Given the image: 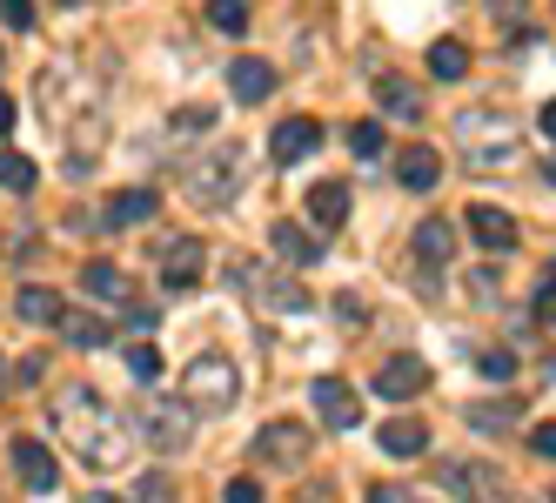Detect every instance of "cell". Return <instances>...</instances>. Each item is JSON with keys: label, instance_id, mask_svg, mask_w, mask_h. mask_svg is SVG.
Here are the masks:
<instances>
[{"label": "cell", "instance_id": "6da1fadb", "mask_svg": "<svg viewBox=\"0 0 556 503\" xmlns=\"http://www.w3.org/2000/svg\"><path fill=\"white\" fill-rule=\"evenodd\" d=\"M48 416H54L61 443L81 456V463H94V470H114V463L128 456V430H122V416H114V410L88 390V382H67V390H54Z\"/></svg>", "mask_w": 556, "mask_h": 503}, {"label": "cell", "instance_id": "7a4b0ae2", "mask_svg": "<svg viewBox=\"0 0 556 503\" xmlns=\"http://www.w3.org/2000/svg\"><path fill=\"white\" fill-rule=\"evenodd\" d=\"M242 175H249V148L242 141H222V148H208L202 162L188 168V196L202 202V209H228L235 196H242Z\"/></svg>", "mask_w": 556, "mask_h": 503}, {"label": "cell", "instance_id": "3957f363", "mask_svg": "<svg viewBox=\"0 0 556 503\" xmlns=\"http://www.w3.org/2000/svg\"><path fill=\"white\" fill-rule=\"evenodd\" d=\"M235 397H242V369H235L222 350H208V356L188 363V376H181V403H188L194 416H222V410H235Z\"/></svg>", "mask_w": 556, "mask_h": 503}, {"label": "cell", "instance_id": "277c9868", "mask_svg": "<svg viewBox=\"0 0 556 503\" xmlns=\"http://www.w3.org/2000/svg\"><path fill=\"white\" fill-rule=\"evenodd\" d=\"M235 282L255 295V309H275V316H302V309H315L295 276H275V268H255V262H235Z\"/></svg>", "mask_w": 556, "mask_h": 503}, {"label": "cell", "instance_id": "5b68a950", "mask_svg": "<svg viewBox=\"0 0 556 503\" xmlns=\"http://www.w3.org/2000/svg\"><path fill=\"white\" fill-rule=\"evenodd\" d=\"M154 276H162V289H194L208 276V249L194 236H168L162 249H154Z\"/></svg>", "mask_w": 556, "mask_h": 503}, {"label": "cell", "instance_id": "8992f818", "mask_svg": "<svg viewBox=\"0 0 556 503\" xmlns=\"http://www.w3.org/2000/svg\"><path fill=\"white\" fill-rule=\"evenodd\" d=\"M308 443H315L308 423H289V416H282V423H268V430L255 437V456L268 463V470H302V463H308Z\"/></svg>", "mask_w": 556, "mask_h": 503}, {"label": "cell", "instance_id": "52a82bcc", "mask_svg": "<svg viewBox=\"0 0 556 503\" xmlns=\"http://www.w3.org/2000/svg\"><path fill=\"white\" fill-rule=\"evenodd\" d=\"M308 403H315V416H323L329 430H355V423H363V397H355L342 376H315L308 382Z\"/></svg>", "mask_w": 556, "mask_h": 503}, {"label": "cell", "instance_id": "ba28073f", "mask_svg": "<svg viewBox=\"0 0 556 503\" xmlns=\"http://www.w3.org/2000/svg\"><path fill=\"white\" fill-rule=\"evenodd\" d=\"M141 437H148L154 450H181V443L194 437V410H188V403H168V397L148 403V410H141Z\"/></svg>", "mask_w": 556, "mask_h": 503}, {"label": "cell", "instance_id": "9c48e42d", "mask_svg": "<svg viewBox=\"0 0 556 503\" xmlns=\"http://www.w3.org/2000/svg\"><path fill=\"white\" fill-rule=\"evenodd\" d=\"M315 148H323V122H315V114H289V122L268 135V154H275V162H308Z\"/></svg>", "mask_w": 556, "mask_h": 503}, {"label": "cell", "instance_id": "30bf717a", "mask_svg": "<svg viewBox=\"0 0 556 503\" xmlns=\"http://www.w3.org/2000/svg\"><path fill=\"white\" fill-rule=\"evenodd\" d=\"M416 390H429V363H422V356H389V363L376 369V397L409 403Z\"/></svg>", "mask_w": 556, "mask_h": 503}, {"label": "cell", "instance_id": "8fae6325", "mask_svg": "<svg viewBox=\"0 0 556 503\" xmlns=\"http://www.w3.org/2000/svg\"><path fill=\"white\" fill-rule=\"evenodd\" d=\"M268 249L282 255V262H295V268H308V262H323V242L308 236L302 222H268Z\"/></svg>", "mask_w": 556, "mask_h": 503}, {"label": "cell", "instance_id": "7c38bea8", "mask_svg": "<svg viewBox=\"0 0 556 503\" xmlns=\"http://www.w3.org/2000/svg\"><path fill=\"white\" fill-rule=\"evenodd\" d=\"M469 236L483 242L490 255H509V249H516V222H509L503 209H490V202H476V209H469Z\"/></svg>", "mask_w": 556, "mask_h": 503}, {"label": "cell", "instance_id": "4fadbf2b", "mask_svg": "<svg viewBox=\"0 0 556 503\" xmlns=\"http://www.w3.org/2000/svg\"><path fill=\"white\" fill-rule=\"evenodd\" d=\"M14 470H21V483H27V490H54V483H61L54 450H48V443H34V437H21V443H14Z\"/></svg>", "mask_w": 556, "mask_h": 503}, {"label": "cell", "instance_id": "5bb4252c", "mask_svg": "<svg viewBox=\"0 0 556 503\" xmlns=\"http://www.w3.org/2000/svg\"><path fill=\"white\" fill-rule=\"evenodd\" d=\"M308 222L323 228V236H329V228H342L349 222V181H315L308 188Z\"/></svg>", "mask_w": 556, "mask_h": 503}, {"label": "cell", "instance_id": "9a60e30c", "mask_svg": "<svg viewBox=\"0 0 556 503\" xmlns=\"http://www.w3.org/2000/svg\"><path fill=\"white\" fill-rule=\"evenodd\" d=\"M228 95H235V101H268V95H275V67L255 61V54H242V61L228 67Z\"/></svg>", "mask_w": 556, "mask_h": 503}, {"label": "cell", "instance_id": "2e32d148", "mask_svg": "<svg viewBox=\"0 0 556 503\" xmlns=\"http://www.w3.org/2000/svg\"><path fill=\"white\" fill-rule=\"evenodd\" d=\"M154 209H162V196H154V188H122V196H108L101 222H108V228H135V222H148Z\"/></svg>", "mask_w": 556, "mask_h": 503}, {"label": "cell", "instance_id": "e0dca14e", "mask_svg": "<svg viewBox=\"0 0 556 503\" xmlns=\"http://www.w3.org/2000/svg\"><path fill=\"white\" fill-rule=\"evenodd\" d=\"M395 175H403V188L429 196V188L443 181V154H435V148H403V162H395Z\"/></svg>", "mask_w": 556, "mask_h": 503}, {"label": "cell", "instance_id": "ac0fdd59", "mask_svg": "<svg viewBox=\"0 0 556 503\" xmlns=\"http://www.w3.org/2000/svg\"><path fill=\"white\" fill-rule=\"evenodd\" d=\"M376 437H382L389 456H416V450H429V423L422 416H389Z\"/></svg>", "mask_w": 556, "mask_h": 503}, {"label": "cell", "instance_id": "d6986e66", "mask_svg": "<svg viewBox=\"0 0 556 503\" xmlns=\"http://www.w3.org/2000/svg\"><path fill=\"white\" fill-rule=\"evenodd\" d=\"M74 350H94V342H108V316L101 309H61V323H54Z\"/></svg>", "mask_w": 556, "mask_h": 503}, {"label": "cell", "instance_id": "ffe728a7", "mask_svg": "<svg viewBox=\"0 0 556 503\" xmlns=\"http://www.w3.org/2000/svg\"><path fill=\"white\" fill-rule=\"evenodd\" d=\"M416 255H422L429 268H443V262L456 255V236H450V222H443V215H429V222L416 228Z\"/></svg>", "mask_w": 556, "mask_h": 503}, {"label": "cell", "instance_id": "44dd1931", "mask_svg": "<svg viewBox=\"0 0 556 503\" xmlns=\"http://www.w3.org/2000/svg\"><path fill=\"white\" fill-rule=\"evenodd\" d=\"M376 101H382V114H395V122H416V114H422V95L409 81H395V74L376 81Z\"/></svg>", "mask_w": 556, "mask_h": 503}, {"label": "cell", "instance_id": "7402d4cb", "mask_svg": "<svg viewBox=\"0 0 556 503\" xmlns=\"http://www.w3.org/2000/svg\"><path fill=\"white\" fill-rule=\"evenodd\" d=\"M14 309H21V323H61L67 302H61L54 289H41V282H27V289L14 295Z\"/></svg>", "mask_w": 556, "mask_h": 503}, {"label": "cell", "instance_id": "603a6c76", "mask_svg": "<svg viewBox=\"0 0 556 503\" xmlns=\"http://www.w3.org/2000/svg\"><path fill=\"white\" fill-rule=\"evenodd\" d=\"M443 483H450V490H463L469 503H490V496H496V477H483L476 463H443Z\"/></svg>", "mask_w": 556, "mask_h": 503}, {"label": "cell", "instance_id": "cb8c5ba5", "mask_svg": "<svg viewBox=\"0 0 556 503\" xmlns=\"http://www.w3.org/2000/svg\"><path fill=\"white\" fill-rule=\"evenodd\" d=\"M81 289H88L94 302H114V295H128V276H122L114 262H88V268H81Z\"/></svg>", "mask_w": 556, "mask_h": 503}, {"label": "cell", "instance_id": "d4e9b609", "mask_svg": "<svg viewBox=\"0 0 556 503\" xmlns=\"http://www.w3.org/2000/svg\"><path fill=\"white\" fill-rule=\"evenodd\" d=\"M429 74H435V81H463V74H469V48L463 41H435L429 48Z\"/></svg>", "mask_w": 556, "mask_h": 503}, {"label": "cell", "instance_id": "484cf974", "mask_svg": "<svg viewBox=\"0 0 556 503\" xmlns=\"http://www.w3.org/2000/svg\"><path fill=\"white\" fill-rule=\"evenodd\" d=\"M34 181H41V168H34L27 154H0V188H8V196H34Z\"/></svg>", "mask_w": 556, "mask_h": 503}, {"label": "cell", "instance_id": "4316f807", "mask_svg": "<svg viewBox=\"0 0 556 503\" xmlns=\"http://www.w3.org/2000/svg\"><path fill=\"white\" fill-rule=\"evenodd\" d=\"M516 416H523L516 403H476V410H469V423H476V430H490V437H503Z\"/></svg>", "mask_w": 556, "mask_h": 503}, {"label": "cell", "instance_id": "83f0119b", "mask_svg": "<svg viewBox=\"0 0 556 503\" xmlns=\"http://www.w3.org/2000/svg\"><path fill=\"white\" fill-rule=\"evenodd\" d=\"M349 148L363 154V162H376V154L389 148V141H382V122H355V128H349Z\"/></svg>", "mask_w": 556, "mask_h": 503}, {"label": "cell", "instance_id": "f1b7e54d", "mask_svg": "<svg viewBox=\"0 0 556 503\" xmlns=\"http://www.w3.org/2000/svg\"><path fill=\"white\" fill-rule=\"evenodd\" d=\"M208 21H215L222 34H242V27H249V8H242V0H208Z\"/></svg>", "mask_w": 556, "mask_h": 503}, {"label": "cell", "instance_id": "f546056e", "mask_svg": "<svg viewBox=\"0 0 556 503\" xmlns=\"http://www.w3.org/2000/svg\"><path fill=\"white\" fill-rule=\"evenodd\" d=\"M128 376L135 382H154V376H162V356H154L148 342H135V350H128Z\"/></svg>", "mask_w": 556, "mask_h": 503}, {"label": "cell", "instance_id": "4dcf8cb0", "mask_svg": "<svg viewBox=\"0 0 556 503\" xmlns=\"http://www.w3.org/2000/svg\"><path fill=\"white\" fill-rule=\"evenodd\" d=\"M476 369H483L490 382H509V376H516V356H509V350H483V356H476Z\"/></svg>", "mask_w": 556, "mask_h": 503}, {"label": "cell", "instance_id": "1f68e13d", "mask_svg": "<svg viewBox=\"0 0 556 503\" xmlns=\"http://www.w3.org/2000/svg\"><path fill=\"white\" fill-rule=\"evenodd\" d=\"M369 503H429V496H416L409 483H376V490H369Z\"/></svg>", "mask_w": 556, "mask_h": 503}, {"label": "cell", "instance_id": "d6a6232c", "mask_svg": "<svg viewBox=\"0 0 556 503\" xmlns=\"http://www.w3.org/2000/svg\"><path fill=\"white\" fill-rule=\"evenodd\" d=\"M0 21H8L14 34H27L34 27V8H27V0H0Z\"/></svg>", "mask_w": 556, "mask_h": 503}, {"label": "cell", "instance_id": "836d02e7", "mask_svg": "<svg viewBox=\"0 0 556 503\" xmlns=\"http://www.w3.org/2000/svg\"><path fill=\"white\" fill-rule=\"evenodd\" d=\"M14 382H48V356H41V350L21 356V363H14Z\"/></svg>", "mask_w": 556, "mask_h": 503}, {"label": "cell", "instance_id": "e575fe53", "mask_svg": "<svg viewBox=\"0 0 556 503\" xmlns=\"http://www.w3.org/2000/svg\"><path fill=\"white\" fill-rule=\"evenodd\" d=\"M228 503H262V483H255V477H235V483H228Z\"/></svg>", "mask_w": 556, "mask_h": 503}, {"label": "cell", "instance_id": "d590c367", "mask_svg": "<svg viewBox=\"0 0 556 503\" xmlns=\"http://www.w3.org/2000/svg\"><path fill=\"white\" fill-rule=\"evenodd\" d=\"M536 316H543V323H556V268H549V276H543V295H536Z\"/></svg>", "mask_w": 556, "mask_h": 503}, {"label": "cell", "instance_id": "8d00e7d4", "mask_svg": "<svg viewBox=\"0 0 556 503\" xmlns=\"http://www.w3.org/2000/svg\"><path fill=\"white\" fill-rule=\"evenodd\" d=\"M175 128H215V114H208V108H181Z\"/></svg>", "mask_w": 556, "mask_h": 503}, {"label": "cell", "instance_id": "74e56055", "mask_svg": "<svg viewBox=\"0 0 556 503\" xmlns=\"http://www.w3.org/2000/svg\"><path fill=\"white\" fill-rule=\"evenodd\" d=\"M530 443H536V456L556 463V423H536V437H530Z\"/></svg>", "mask_w": 556, "mask_h": 503}, {"label": "cell", "instance_id": "f35d334b", "mask_svg": "<svg viewBox=\"0 0 556 503\" xmlns=\"http://www.w3.org/2000/svg\"><path fill=\"white\" fill-rule=\"evenodd\" d=\"M8 128H14V101H8V95H0V135H8Z\"/></svg>", "mask_w": 556, "mask_h": 503}, {"label": "cell", "instance_id": "ab89813d", "mask_svg": "<svg viewBox=\"0 0 556 503\" xmlns=\"http://www.w3.org/2000/svg\"><path fill=\"white\" fill-rule=\"evenodd\" d=\"M543 135H549V141H556V101H549V108H543Z\"/></svg>", "mask_w": 556, "mask_h": 503}, {"label": "cell", "instance_id": "60d3db41", "mask_svg": "<svg viewBox=\"0 0 556 503\" xmlns=\"http://www.w3.org/2000/svg\"><path fill=\"white\" fill-rule=\"evenodd\" d=\"M61 8H81V0H61Z\"/></svg>", "mask_w": 556, "mask_h": 503}, {"label": "cell", "instance_id": "b9f144b4", "mask_svg": "<svg viewBox=\"0 0 556 503\" xmlns=\"http://www.w3.org/2000/svg\"><path fill=\"white\" fill-rule=\"evenodd\" d=\"M101 503H122V496H101Z\"/></svg>", "mask_w": 556, "mask_h": 503}, {"label": "cell", "instance_id": "7bdbcfd3", "mask_svg": "<svg viewBox=\"0 0 556 503\" xmlns=\"http://www.w3.org/2000/svg\"><path fill=\"white\" fill-rule=\"evenodd\" d=\"M0 382H8V369H0Z\"/></svg>", "mask_w": 556, "mask_h": 503}]
</instances>
